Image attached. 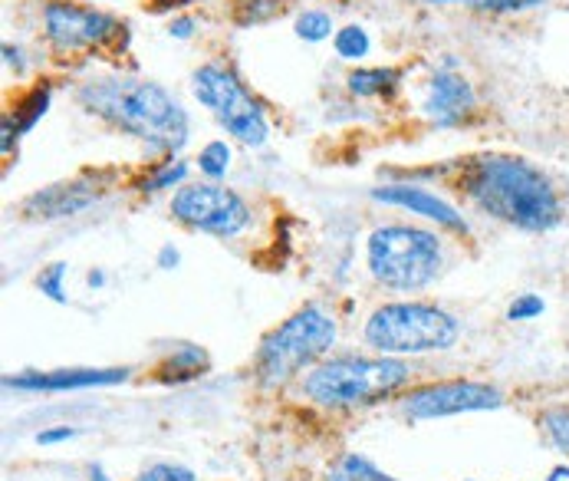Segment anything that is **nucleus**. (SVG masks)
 Wrapping results in <instances>:
<instances>
[{
    "label": "nucleus",
    "mask_w": 569,
    "mask_h": 481,
    "mask_svg": "<svg viewBox=\"0 0 569 481\" xmlns=\"http://www.w3.org/2000/svg\"><path fill=\"white\" fill-rule=\"evenodd\" d=\"M461 323L431 304H385L366 320V343L382 356H418L451 350Z\"/></svg>",
    "instance_id": "nucleus-5"
},
{
    "label": "nucleus",
    "mask_w": 569,
    "mask_h": 481,
    "mask_svg": "<svg viewBox=\"0 0 569 481\" xmlns=\"http://www.w3.org/2000/svg\"><path fill=\"white\" fill-rule=\"evenodd\" d=\"M188 178V165L185 162H162L152 175H145L139 182V192H162V188H175Z\"/></svg>",
    "instance_id": "nucleus-23"
},
{
    "label": "nucleus",
    "mask_w": 569,
    "mask_h": 481,
    "mask_svg": "<svg viewBox=\"0 0 569 481\" xmlns=\"http://www.w3.org/2000/svg\"><path fill=\"white\" fill-rule=\"evenodd\" d=\"M135 481H198L191 468H181V465H168V462H158L152 468H145V472L135 478Z\"/></svg>",
    "instance_id": "nucleus-28"
},
{
    "label": "nucleus",
    "mask_w": 569,
    "mask_h": 481,
    "mask_svg": "<svg viewBox=\"0 0 569 481\" xmlns=\"http://www.w3.org/2000/svg\"><path fill=\"white\" fill-rule=\"evenodd\" d=\"M421 109H425V116L435 122L438 129H451V126H461L477 109V93L461 73L438 70L428 80V96L425 103H421Z\"/></svg>",
    "instance_id": "nucleus-11"
},
{
    "label": "nucleus",
    "mask_w": 569,
    "mask_h": 481,
    "mask_svg": "<svg viewBox=\"0 0 569 481\" xmlns=\"http://www.w3.org/2000/svg\"><path fill=\"white\" fill-rule=\"evenodd\" d=\"M333 47H336V53H339L343 60H362V57L369 53L372 40H369V33L362 30L359 24H349V27H343V30H336Z\"/></svg>",
    "instance_id": "nucleus-22"
},
{
    "label": "nucleus",
    "mask_w": 569,
    "mask_h": 481,
    "mask_svg": "<svg viewBox=\"0 0 569 481\" xmlns=\"http://www.w3.org/2000/svg\"><path fill=\"white\" fill-rule=\"evenodd\" d=\"M129 379V369H53V373H24L7 376L4 389L20 393H70V389L116 386Z\"/></svg>",
    "instance_id": "nucleus-12"
},
{
    "label": "nucleus",
    "mask_w": 569,
    "mask_h": 481,
    "mask_svg": "<svg viewBox=\"0 0 569 481\" xmlns=\"http://www.w3.org/2000/svg\"><path fill=\"white\" fill-rule=\"evenodd\" d=\"M89 481H109L106 468H102V465H93V468H89Z\"/></svg>",
    "instance_id": "nucleus-33"
},
{
    "label": "nucleus",
    "mask_w": 569,
    "mask_h": 481,
    "mask_svg": "<svg viewBox=\"0 0 569 481\" xmlns=\"http://www.w3.org/2000/svg\"><path fill=\"white\" fill-rule=\"evenodd\" d=\"M172 215L181 225L218 234V238H234L250 225L247 201L218 182L181 185L172 198Z\"/></svg>",
    "instance_id": "nucleus-8"
},
{
    "label": "nucleus",
    "mask_w": 569,
    "mask_h": 481,
    "mask_svg": "<svg viewBox=\"0 0 569 481\" xmlns=\"http://www.w3.org/2000/svg\"><path fill=\"white\" fill-rule=\"evenodd\" d=\"M191 93L237 142L260 149L270 139V122L264 109L247 93V86L237 80L234 70H227L221 63L198 66L195 76H191Z\"/></svg>",
    "instance_id": "nucleus-7"
},
{
    "label": "nucleus",
    "mask_w": 569,
    "mask_h": 481,
    "mask_svg": "<svg viewBox=\"0 0 569 481\" xmlns=\"http://www.w3.org/2000/svg\"><path fill=\"white\" fill-rule=\"evenodd\" d=\"M195 20H191V17H181V20H175V24H172V30H168V33H172V37L175 40H188L191 37V33H195Z\"/></svg>",
    "instance_id": "nucleus-31"
},
{
    "label": "nucleus",
    "mask_w": 569,
    "mask_h": 481,
    "mask_svg": "<svg viewBox=\"0 0 569 481\" xmlns=\"http://www.w3.org/2000/svg\"><path fill=\"white\" fill-rule=\"evenodd\" d=\"M369 271L392 290H421L441 274V238L412 225H382L369 234Z\"/></svg>",
    "instance_id": "nucleus-6"
},
{
    "label": "nucleus",
    "mask_w": 569,
    "mask_h": 481,
    "mask_svg": "<svg viewBox=\"0 0 569 481\" xmlns=\"http://www.w3.org/2000/svg\"><path fill=\"white\" fill-rule=\"evenodd\" d=\"M540 429L556 452L569 455V406H550L540 412Z\"/></svg>",
    "instance_id": "nucleus-18"
},
{
    "label": "nucleus",
    "mask_w": 569,
    "mask_h": 481,
    "mask_svg": "<svg viewBox=\"0 0 569 481\" xmlns=\"http://www.w3.org/2000/svg\"><path fill=\"white\" fill-rule=\"evenodd\" d=\"M86 284H89V287H102V284H106V277H102V274L96 271V274H89V277H86Z\"/></svg>",
    "instance_id": "nucleus-35"
},
{
    "label": "nucleus",
    "mask_w": 569,
    "mask_h": 481,
    "mask_svg": "<svg viewBox=\"0 0 569 481\" xmlns=\"http://www.w3.org/2000/svg\"><path fill=\"white\" fill-rule=\"evenodd\" d=\"M329 481H398V478L385 475L382 468H375L369 462V458H362L356 452H346L333 468H329Z\"/></svg>",
    "instance_id": "nucleus-17"
},
{
    "label": "nucleus",
    "mask_w": 569,
    "mask_h": 481,
    "mask_svg": "<svg viewBox=\"0 0 569 481\" xmlns=\"http://www.w3.org/2000/svg\"><path fill=\"white\" fill-rule=\"evenodd\" d=\"M280 14V0H241L237 4V24H267L270 17Z\"/></svg>",
    "instance_id": "nucleus-25"
},
{
    "label": "nucleus",
    "mask_w": 569,
    "mask_h": 481,
    "mask_svg": "<svg viewBox=\"0 0 569 481\" xmlns=\"http://www.w3.org/2000/svg\"><path fill=\"white\" fill-rule=\"evenodd\" d=\"M99 192L93 188L70 182V185H53L47 192H37L27 201V211H33L37 218H73L79 211H86L89 205H96Z\"/></svg>",
    "instance_id": "nucleus-14"
},
{
    "label": "nucleus",
    "mask_w": 569,
    "mask_h": 481,
    "mask_svg": "<svg viewBox=\"0 0 569 481\" xmlns=\"http://www.w3.org/2000/svg\"><path fill=\"white\" fill-rule=\"evenodd\" d=\"M566 478H569V468H563V465L550 472V481H566Z\"/></svg>",
    "instance_id": "nucleus-34"
},
{
    "label": "nucleus",
    "mask_w": 569,
    "mask_h": 481,
    "mask_svg": "<svg viewBox=\"0 0 569 481\" xmlns=\"http://www.w3.org/2000/svg\"><path fill=\"white\" fill-rule=\"evenodd\" d=\"M431 4H464L481 14H523V10L543 7L550 0H431Z\"/></svg>",
    "instance_id": "nucleus-20"
},
{
    "label": "nucleus",
    "mask_w": 569,
    "mask_h": 481,
    "mask_svg": "<svg viewBox=\"0 0 569 481\" xmlns=\"http://www.w3.org/2000/svg\"><path fill=\"white\" fill-rule=\"evenodd\" d=\"M398 83H402V70L392 66H369V70H352L346 76V86L352 96L372 99V96H392Z\"/></svg>",
    "instance_id": "nucleus-16"
},
{
    "label": "nucleus",
    "mask_w": 569,
    "mask_h": 481,
    "mask_svg": "<svg viewBox=\"0 0 569 481\" xmlns=\"http://www.w3.org/2000/svg\"><path fill=\"white\" fill-rule=\"evenodd\" d=\"M543 310H546L543 297H537V294H520V297L514 300V304L507 307V320H514V323L537 320Z\"/></svg>",
    "instance_id": "nucleus-27"
},
{
    "label": "nucleus",
    "mask_w": 569,
    "mask_h": 481,
    "mask_svg": "<svg viewBox=\"0 0 569 481\" xmlns=\"http://www.w3.org/2000/svg\"><path fill=\"white\" fill-rule=\"evenodd\" d=\"M4 57H7V66H14L17 73L24 70V60H20V57H24V50H20V47H10V43H4Z\"/></svg>",
    "instance_id": "nucleus-32"
},
{
    "label": "nucleus",
    "mask_w": 569,
    "mask_h": 481,
    "mask_svg": "<svg viewBox=\"0 0 569 481\" xmlns=\"http://www.w3.org/2000/svg\"><path fill=\"white\" fill-rule=\"evenodd\" d=\"M178 264H181V251L172 248V244H165V248L158 251V267H162V271H172Z\"/></svg>",
    "instance_id": "nucleus-30"
},
{
    "label": "nucleus",
    "mask_w": 569,
    "mask_h": 481,
    "mask_svg": "<svg viewBox=\"0 0 569 481\" xmlns=\"http://www.w3.org/2000/svg\"><path fill=\"white\" fill-rule=\"evenodd\" d=\"M70 267L66 264H50L47 271H43L37 277V287H40V294H47L53 304H66V287H63V277Z\"/></svg>",
    "instance_id": "nucleus-26"
},
{
    "label": "nucleus",
    "mask_w": 569,
    "mask_h": 481,
    "mask_svg": "<svg viewBox=\"0 0 569 481\" xmlns=\"http://www.w3.org/2000/svg\"><path fill=\"white\" fill-rule=\"evenodd\" d=\"M333 33V17L326 10H303L297 17V37L306 43H320Z\"/></svg>",
    "instance_id": "nucleus-24"
},
{
    "label": "nucleus",
    "mask_w": 569,
    "mask_h": 481,
    "mask_svg": "<svg viewBox=\"0 0 569 481\" xmlns=\"http://www.w3.org/2000/svg\"><path fill=\"white\" fill-rule=\"evenodd\" d=\"M408 383V366L392 356L366 360V356H339L323 366H316L303 379V393L316 406L326 409H352V406H372L395 389Z\"/></svg>",
    "instance_id": "nucleus-3"
},
{
    "label": "nucleus",
    "mask_w": 569,
    "mask_h": 481,
    "mask_svg": "<svg viewBox=\"0 0 569 481\" xmlns=\"http://www.w3.org/2000/svg\"><path fill=\"white\" fill-rule=\"evenodd\" d=\"M336 343V320L323 307L306 304L270 330L257 350V379L264 386H283L300 369L313 366Z\"/></svg>",
    "instance_id": "nucleus-4"
},
{
    "label": "nucleus",
    "mask_w": 569,
    "mask_h": 481,
    "mask_svg": "<svg viewBox=\"0 0 569 481\" xmlns=\"http://www.w3.org/2000/svg\"><path fill=\"white\" fill-rule=\"evenodd\" d=\"M464 195L484 215L527 234H546L563 221V198L550 175L520 155H481L471 162Z\"/></svg>",
    "instance_id": "nucleus-1"
},
{
    "label": "nucleus",
    "mask_w": 569,
    "mask_h": 481,
    "mask_svg": "<svg viewBox=\"0 0 569 481\" xmlns=\"http://www.w3.org/2000/svg\"><path fill=\"white\" fill-rule=\"evenodd\" d=\"M504 406V393L487 383H471V379H451V383L421 386L408 393L405 412L408 419L428 422V419H445L461 416V412H487Z\"/></svg>",
    "instance_id": "nucleus-10"
},
{
    "label": "nucleus",
    "mask_w": 569,
    "mask_h": 481,
    "mask_svg": "<svg viewBox=\"0 0 569 481\" xmlns=\"http://www.w3.org/2000/svg\"><path fill=\"white\" fill-rule=\"evenodd\" d=\"M47 109H50V89L47 86H37V89H30V93L14 106V113L4 116V155L10 152V139H17V136H24V132H30L43 119V113H47Z\"/></svg>",
    "instance_id": "nucleus-15"
},
{
    "label": "nucleus",
    "mask_w": 569,
    "mask_h": 481,
    "mask_svg": "<svg viewBox=\"0 0 569 481\" xmlns=\"http://www.w3.org/2000/svg\"><path fill=\"white\" fill-rule=\"evenodd\" d=\"M70 439H76V429H66V425H60V429H47V432L37 435L40 445H56V442H70Z\"/></svg>",
    "instance_id": "nucleus-29"
},
{
    "label": "nucleus",
    "mask_w": 569,
    "mask_h": 481,
    "mask_svg": "<svg viewBox=\"0 0 569 481\" xmlns=\"http://www.w3.org/2000/svg\"><path fill=\"white\" fill-rule=\"evenodd\" d=\"M198 169L204 178H211V182H218V178L227 175V169H231V145H227L224 139H214L201 149L198 155Z\"/></svg>",
    "instance_id": "nucleus-19"
},
{
    "label": "nucleus",
    "mask_w": 569,
    "mask_h": 481,
    "mask_svg": "<svg viewBox=\"0 0 569 481\" xmlns=\"http://www.w3.org/2000/svg\"><path fill=\"white\" fill-rule=\"evenodd\" d=\"M119 33V20L93 7H79L73 0H50L43 7V37L60 57L99 50Z\"/></svg>",
    "instance_id": "nucleus-9"
},
{
    "label": "nucleus",
    "mask_w": 569,
    "mask_h": 481,
    "mask_svg": "<svg viewBox=\"0 0 569 481\" xmlns=\"http://www.w3.org/2000/svg\"><path fill=\"white\" fill-rule=\"evenodd\" d=\"M372 198L382 201V205H395V208H408L412 215H421L435 225L448 228L454 234H468V221L461 218V211L448 205L445 198H438L435 192L428 188H418V185H382V188H372Z\"/></svg>",
    "instance_id": "nucleus-13"
},
{
    "label": "nucleus",
    "mask_w": 569,
    "mask_h": 481,
    "mask_svg": "<svg viewBox=\"0 0 569 481\" xmlns=\"http://www.w3.org/2000/svg\"><path fill=\"white\" fill-rule=\"evenodd\" d=\"M86 113L109 122L112 129L139 139L152 152H178L191 136V119L185 106L165 86L135 76H106L76 89Z\"/></svg>",
    "instance_id": "nucleus-2"
},
{
    "label": "nucleus",
    "mask_w": 569,
    "mask_h": 481,
    "mask_svg": "<svg viewBox=\"0 0 569 481\" xmlns=\"http://www.w3.org/2000/svg\"><path fill=\"white\" fill-rule=\"evenodd\" d=\"M208 369V353L201 346H181V350L168 360V373H175L172 379H195Z\"/></svg>",
    "instance_id": "nucleus-21"
}]
</instances>
